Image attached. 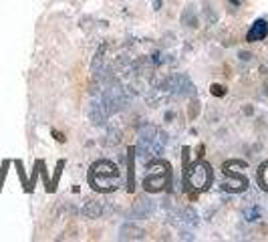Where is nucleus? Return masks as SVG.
<instances>
[{
  "label": "nucleus",
  "instance_id": "nucleus-1",
  "mask_svg": "<svg viewBox=\"0 0 268 242\" xmlns=\"http://www.w3.org/2000/svg\"><path fill=\"white\" fill-rule=\"evenodd\" d=\"M119 180H121V174L117 166L107 160L95 162L89 170V184L97 192H113L119 186Z\"/></svg>",
  "mask_w": 268,
  "mask_h": 242
},
{
  "label": "nucleus",
  "instance_id": "nucleus-2",
  "mask_svg": "<svg viewBox=\"0 0 268 242\" xmlns=\"http://www.w3.org/2000/svg\"><path fill=\"white\" fill-rule=\"evenodd\" d=\"M167 180H169V166L165 162H156L147 170L143 178V186L147 192H160L163 190V186H167Z\"/></svg>",
  "mask_w": 268,
  "mask_h": 242
},
{
  "label": "nucleus",
  "instance_id": "nucleus-3",
  "mask_svg": "<svg viewBox=\"0 0 268 242\" xmlns=\"http://www.w3.org/2000/svg\"><path fill=\"white\" fill-rule=\"evenodd\" d=\"M186 182L194 190H206L212 182V170L208 164L198 162L194 168H190V174L186 172Z\"/></svg>",
  "mask_w": 268,
  "mask_h": 242
},
{
  "label": "nucleus",
  "instance_id": "nucleus-4",
  "mask_svg": "<svg viewBox=\"0 0 268 242\" xmlns=\"http://www.w3.org/2000/svg\"><path fill=\"white\" fill-rule=\"evenodd\" d=\"M268 35V22L266 20H256L252 24V28L248 30V35H246V41L248 43H258V41H264Z\"/></svg>",
  "mask_w": 268,
  "mask_h": 242
},
{
  "label": "nucleus",
  "instance_id": "nucleus-5",
  "mask_svg": "<svg viewBox=\"0 0 268 242\" xmlns=\"http://www.w3.org/2000/svg\"><path fill=\"white\" fill-rule=\"evenodd\" d=\"M258 182H260L262 190H268V162L260 166V170H258Z\"/></svg>",
  "mask_w": 268,
  "mask_h": 242
},
{
  "label": "nucleus",
  "instance_id": "nucleus-6",
  "mask_svg": "<svg viewBox=\"0 0 268 242\" xmlns=\"http://www.w3.org/2000/svg\"><path fill=\"white\" fill-rule=\"evenodd\" d=\"M226 93V87L224 85H212V95H224Z\"/></svg>",
  "mask_w": 268,
  "mask_h": 242
}]
</instances>
